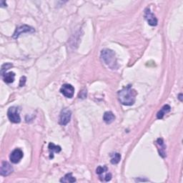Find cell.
Listing matches in <instances>:
<instances>
[{"label": "cell", "mask_w": 183, "mask_h": 183, "mask_svg": "<svg viewBox=\"0 0 183 183\" xmlns=\"http://www.w3.org/2000/svg\"><path fill=\"white\" fill-rule=\"evenodd\" d=\"M117 95L119 101L123 105L130 106L135 102L137 92L130 85H128L119 91Z\"/></svg>", "instance_id": "6da1fadb"}, {"label": "cell", "mask_w": 183, "mask_h": 183, "mask_svg": "<svg viewBox=\"0 0 183 183\" xmlns=\"http://www.w3.org/2000/svg\"><path fill=\"white\" fill-rule=\"evenodd\" d=\"M101 59L105 65H107L112 69L117 68V63L115 54L112 50L109 49H104L101 52Z\"/></svg>", "instance_id": "7a4b0ae2"}, {"label": "cell", "mask_w": 183, "mask_h": 183, "mask_svg": "<svg viewBox=\"0 0 183 183\" xmlns=\"http://www.w3.org/2000/svg\"><path fill=\"white\" fill-rule=\"evenodd\" d=\"M7 117L9 120L13 123H19L21 121L19 114V109L16 107H11L7 112Z\"/></svg>", "instance_id": "3957f363"}, {"label": "cell", "mask_w": 183, "mask_h": 183, "mask_svg": "<svg viewBox=\"0 0 183 183\" xmlns=\"http://www.w3.org/2000/svg\"><path fill=\"white\" fill-rule=\"evenodd\" d=\"M34 32V29L32 28V27L28 26V25L26 24L21 25V26L18 27L16 29V30H15V32L13 34V38L17 39L23 33H33Z\"/></svg>", "instance_id": "277c9868"}, {"label": "cell", "mask_w": 183, "mask_h": 183, "mask_svg": "<svg viewBox=\"0 0 183 183\" xmlns=\"http://www.w3.org/2000/svg\"><path fill=\"white\" fill-rule=\"evenodd\" d=\"M72 117V112L69 109H64L61 112L59 117V124L61 125H66L69 123Z\"/></svg>", "instance_id": "5b68a950"}, {"label": "cell", "mask_w": 183, "mask_h": 183, "mask_svg": "<svg viewBox=\"0 0 183 183\" xmlns=\"http://www.w3.org/2000/svg\"><path fill=\"white\" fill-rule=\"evenodd\" d=\"M60 92L67 98H72L74 96L75 88L72 85H69V84H65V85H62L61 89H60Z\"/></svg>", "instance_id": "8992f818"}, {"label": "cell", "mask_w": 183, "mask_h": 183, "mask_svg": "<svg viewBox=\"0 0 183 183\" xmlns=\"http://www.w3.org/2000/svg\"><path fill=\"white\" fill-rule=\"evenodd\" d=\"M23 156H24V154H23V152L20 149H15L11 153L9 159H10V161L14 163V164H17V163L20 162L21 159H22Z\"/></svg>", "instance_id": "52a82bcc"}, {"label": "cell", "mask_w": 183, "mask_h": 183, "mask_svg": "<svg viewBox=\"0 0 183 183\" xmlns=\"http://www.w3.org/2000/svg\"><path fill=\"white\" fill-rule=\"evenodd\" d=\"M145 18L150 26H156L157 24V18L155 17V14H154L153 13H152V11L149 8H147L145 9Z\"/></svg>", "instance_id": "ba28073f"}, {"label": "cell", "mask_w": 183, "mask_h": 183, "mask_svg": "<svg viewBox=\"0 0 183 183\" xmlns=\"http://www.w3.org/2000/svg\"><path fill=\"white\" fill-rule=\"evenodd\" d=\"M13 172V167L7 162L4 161L2 162L1 170H0V174L2 176H8Z\"/></svg>", "instance_id": "9c48e42d"}, {"label": "cell", "mask_w": 183, "mask_h": 183, "mask_svg": "<svg viewBox=\"0 0 183 183\" xmlns=\"http://www.w3.org/2000/svg\"><path fill=\"white\" fill-rule=\"evenodd\" d=\"M157 144L159 147V155H160L162 157H165V156H166V152H165L166 147H165L164 142H163V140L162 139V138H159V139L157 140Z\"/></svg>", "instance_id": "30bf717a"}, {"label": "cell", "mask_w": 183, "mask_h": 183, "mask_svg": "<svg viewBox=\"0 0 183 183\" xmlns=\"http://www.w3.org/2000/svg\"><path fill=\"white\" fill-rule=\"evenodd\" d=\"M170 109L171 108H170V105H168V104L164 105V106L162 108L161 110H159L158 112H157V119H159V120H160V119H162L163 117L165 116V114H167V112H170Z\"/></svg>", "instance_id": "8fae6325"}, {"label": "cell", "mask_w": 183, "mask_h": 183, "mask_svg": "<svg viewBox=\"0 0 183 183\" xmlns=\"http://www.w3.org/2000/svg\"><path fill=\"white\" fill-rule=\"evenodd\" d=\"M48 148L50 151V158H53L54 157V155H53L54 152L58 153V152H59L62 149L61 147H60L59 146L55 145L54 143H50V144H49Z\"/></svg>", "instance_id": "7c38bea8"}, {"label": "cell", "mask_w": 183, "mask_h": 183, "mask_svg": "<svg viewBox=\"0 0 183 183\" xmlns=\"http://www.w3.org/2000/svg\"><path fill=\"white\" fill-rule=\"evenodd\" d=\"M115 117L112 112H104V115H103V120L106 122L107 124H110L114 121Z\"/></svg>", "instance_id": "4fadbf2b"}, {"label": "cell", "mask_w": 183, "mask_h": 183, "mask_svg": "<svg viewBox=\"0 0 183 183\" xmlns=\"http://www.w3.org/2000/svg\"><path fill=\"white\" fill-rule=\"evenodd\" d=\"M4 81L6 83H12L14 81V77H15V74L14 72H9V73H5V75L2 76Z\"/></svg>", "instance_id": "5bb4252c"}, {"label": "cell", "mask_w": 183, "mask_h": 183, "mask_svg": "<svg viewBox=\"0 0 183 183\" xmlns=\"http://www.w3.org/2000/svg\"><path fill=\"white\" fill-rule=\"evenodd\" d=\"M99 177H100V180L102 182H109L112 179V174L110 172H108V170L105 171V172L102 173V174L99 175Z\"/></svg>", "instance_id": "9a60e30c"}, {"label": "cell", "mask_w": 183, "mask_h": 183, "mask_svg": "<svg viewBox=\"0 0 183 183\" xmlns=\"http://www.w3.org/2000/svg\"><path fill=\"white\" fill-rule=\"evenodd\" d=\"M61 182H76V179L72 176V173H68V174L65 175L64 178H62L60 180Z\"/></svg>", "instance_id": "2e32d148"}, {"label": "cell", "mask_w": 183, "mask_h": 183, "mask_svg": "<svg viewBox=\"0 0 183 183\" xmlns=\"http://www.w3.org/2000/svg\"><path fill=\"white\" fill-rule=\"evenodd\" d=\"M120 159H121V155L119 153H114V155H112V159H111V163L113 165H116L119 163Z\"/></svg>", "instance_id": "e0dca14e"}, {"label": "cell", "mask_w": 183, "mask_h": 183, "mask_svg": "<svg viewBox=\"0 0 183 183\" xmlns=\"http://www.w3.org/2000/svg\"><path fill=\"white\" fill-rule=\"evenodd\" d=\"M12 64L11 63H6L2 66L1 68V75L3 76L6 73V71H7L9 69H10L11 67H12Z\"/></svg>", "instance_id": "ac0fdd59"}, {"label": "cell", "mask_w": 183, "mask_h": 183, "mask_svg": "<svg viewBox=\"0 0 183 183\" xmlns=\"http://www.w3.org/2000/svg\"><path fill=\"white\" fill-rule=\"evenodd\" d=\"M108 169L106 166H99L96 170V173L99 175L102 174V173H103L104 172H105V171H108Z\"/></svg>", "instance_id": "d6986e66"}, {"label": "cell", "mask_w": 183, "mask_h": 183, "mask_svg": "<svg viewBox=\"0 0 183 183\" xmlns=\"http://www.w3.org/2000/svg\"><path fill=\"white\" fill-rule=\"evenodd\" d=\"M25 82H26V77H22L19 81V87H23L24 86Z\"/></svg>", "instance_id": "ffe728a7"}, {"label": "cell", "mask_w": 183, "mask_h": 183, "mask_svg": "<svg viewBox=\"0 0 183 183\" xmlns=\"http://www.w3.org/2000/svg\"><path fill=\"white\" fill-rule=\"evenodd\" d=\"M0 5H1V7H7V4H6V2H5V1H1V2H0Z\"/></svg>", "instance_id": "44dd1931"}, {"label": "cell", "mask_w": 183, "mask_h": 183, "mask_svg": "<svg viewBox=\"0 0 183 183\" xmlns=\"http://www.w3.org/2000/svg\"><path fill=\"white\" fill-rule=\"evenodd\" d=\"M182 94H180V95H179V99H180V101H182Z\"/></svg>", "instance_id": "7402d4cb"}]
</instances>
